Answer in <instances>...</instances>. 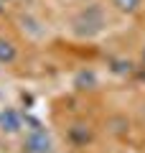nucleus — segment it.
Returning <instances> with one entry per match:
<instances>
[{"mask_svg": "<svg viewBox=\"0 0 145 153\" xmlns=\"http://www.w3.org/2000/svg\"><path fill=\"white\" fill-rule=\"evenodd\" d=\"M54 143H51V135H48L43 128H31V133L23 140V151L26 153H51Z\"/></svg>", "mask_w": 145, "mask_h": 153, "instance_id": "nucleus-1", "label": "nucleus"}, {"mask_svg": "<svg viewBox=\"0 0 145 153\" xmlns=\"http://www.w3.org/2000/svg\"><path fill=\"white\" fill-rule=\"evenodd\" d=\"M21 128H23V115L18 112V110H13V107L0 110V130L3 133L13 135V133H18Z\"/></svg>", "mask_w": 145, "mask_h": 153, "instance_id": "nucleus-2", "label": "nucleus"}, {"mask_svg": "<svg viewBox=\"0 0 145 153\" xmlns=\"http://www.w3.org/2000/svg\"><path fill=\"white\" fill-rule=\"evenodd\" d=\"M16 56H18V51L13 46V41L0 38V64H10V61H16Z\"/></svg>", "mask_w": 145, "mask_h": 153, "instance_id": "nucleus-3", "label": "nucleus"}, {"mask_svg": "<svg viewBox=\"0 0 145 153\" xmlns=\"http://www.w3.org/2000/svg\"><path fill=\"white\" fill-rule=\"evenodd\" d=\"M89 138H92V133L87 130L84 125H74V128H71V140H74V143H87Z\"/></svg>", "mask_w": 145, "mask_h": 153, "instance_id": "nucleus-4", "label": "nucleus"}, {"mask_svg": "<svg viewBox=\"0 0 145 153\" xmlns=\"http://www.w3.org/2000/svg\"><path fill=\"white\" fill-rule=\"evenodd\" d=\"M112 3L122 13H132V10H138V5H140V0H112Z\"/></svg>", "mask_w": 145, "mask_h": 153, "instance_id": "nucleus-5", "label": "nucleus"}, {"mask_svg": "<svg viewBox=\"0 0 145 153\" xmlns=\"http://www.w3.org/2000/svg\"><path fill=\"white\" fill-rule=\"evenodd\" d=\"M0 3H3V5H5V3H10V0H0Z\"/></svg>", "mask_w": 145, "mask_h": 153, "instance_id": "nucleus-6", "label": "nucleus"}, {"mask_svg": "<svg viewBox=\"0 0 145 153\" xmlns=\"http://www.w3.org/2000/svg\"><path fill=\"white\" fill-rule=\"evenodd\" d=\"M0 13H3V3H0Z\"/></svg>", "mask_w": 145, "mask_h": 153, "instance_id": "nucleus-7", "label": "nucleus"}, {"mask_svg": "<svg viewBox=\"0 0 145 153\" xmlns=\"http://www.w3.org/2000/svg\"><path fill=\"white\" fill-rule=\"evenodd\" d=\"M143 59H145V49H143Z\"/></svg>", "mask_w": 145, "mask_h": 153, "instance_id": "nucleus-8", "label": "nucleus"}]
</instances>
